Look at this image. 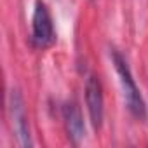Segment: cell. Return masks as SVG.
<instances>
[{"instance_id": "1", "label": "cell", "mask_w": 148, "mask_h": 148, "mask_svg": "<svg viewBox=\"0 0 148 148\" xmlns=\"http://www.w3.org/2000/svg\"><path fill=\"white\" fill-rule=\"evenodd\" d=\"M112 59H113L115 70L119 73L122 92H124V101L127 105L129 113L138 120H146V105H145V99H143V96L134 82V77L131 73L129 64H127V59L119 51H112Z\"/></svg>"}, {"instance_id": "2", "label": "cell", "mask_w": 148, "mask_h": 148, "mask_svg": "<svg viewBox=\"0 0 148 148\" xmlns=\"http://www.w3.org/2000/svg\"><path fill=\"white\" fill-rule=\"evenodd\" d=\"M32 38L35 45L38 47H47L54 42V26H52V18L49 14L47 5L42 0H37L35 9H33V18H32Z\"/></svg>"}, {"instance_id": "3", "label": "cell", "mask_w": 148, "mask_h": 148, "mask_svg": "<svg viewBox=\"0 0 148 148\" xmlns=\"http://www.w3.org/2000/svg\"><path fill=\"white\" fill-rule=\"evenodd\" d=\"M86 103H87L91 124L96 131H99L105 119V98H103L101 82L94 75H91L86 82Z\"/></svg>"}, {"instance_id": "4", "label": "cell", "mask_w": 148, "mask_h": 148, "mask_svg": "<svg viewBox=\"0 0 148 148\" xmlns=\"http://www.w3.org/2000/svg\"><path fill=\"white\" fill-rule=\"evenodd\" d=\"M11 113H12V122H14V129L16 134L19 138L21 146H32V134H30V125H28V115H26V108H25V101L23 96L18 89L11 91Z\"/></svg>"}, {"instance_id": "5", "label": "cell", "mask_w": 148, "mask_h": 148, "mask_svg": "<svg viewBox=\"0 0 148 148\" xmlns=\"http://www.w3.org/2000/svg\"><path fill=\"white\" fill-rule=\"evenodd\" d=\"M63 119H64L70 139L75 145H79L86 136V125H84V119H82V113H80V108L77 106V103H73V101L64 103Z\"/></svg>"}]
</instances>
